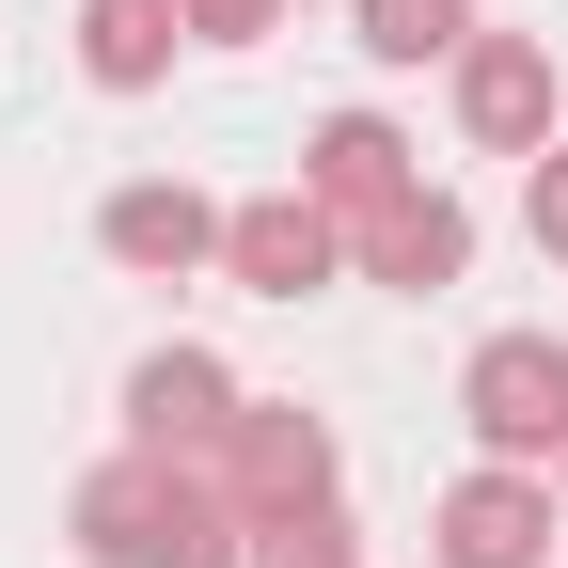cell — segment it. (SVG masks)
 Here are the masks:
<instances>
[{
	"label": "cell",
	"mask_w": 568,
	"mask_h": 568,
	"mask_svg": "<svg viewBox=\"0 0 568 568\" xmlns=\"http://www.w3.org/2000/svg\"><path fill=\"white\" fill-rule=\"evenodd\" d=\"M253 568H364V552H347V506L316 489V506H284V521H253Z\"/></svg>",
	"instance_id": "13"
},
{
	"label": "cell",
	"mask_w": 568,
	"mask_h": 568,
	"mask_svg": "<svg viewBox=\"0 0 568 568\" xmlns=\"http://www.w3.org/2000/svg\"><path fill=\"white\" fill-rule=\"evenodd\" d=\"M174 48H190V0H80V80L95 95L174 80Z\"/></svg>",
	"instance_id": "10"
},
{
	"label": "cell",
	"mask_w": 568,
	"mask_h": 568,
	"mask_svg": "<svg viewBox=\"0 0 568 568\" xmlns=\"http://www.w3.org/2000/svg\"><path fill=\"white\" fill-rule=\"evenodd\" d=\"M395 190H426V174H410V142H395L379 111H332V126H316V205H332V222H379Z\"/></svg>",
	"instance_id": "11"
},
{
	"label": "cell",
	"mask_w": 568,
	"mask_h": 568,
	"mask_svg": "<svg viewBox=\"0 0 568 568\" xmlns=\"http://www.w3.org/2000/svg\"><path fill=\"white\" fill-rule=\"evenodd\" d=\"M63 521H80V552H95V568H253V521L222 506V474L174 458V443L95 458Z\"/></svg>",
	"instance_id": "1"
},
{
	"label": "cell",
	"mask_w": 568,
	"mask_h": 568,
	"mask_svg": "<svg viewBox=\"0 0 568 568\" xmlns=\"http://www.w3.org/2000/svg\"><path fill=\"white\" fill-rule=\"evenodd\" d=\"M347 253H364V284H410V301H443V284L474 268V205H458V190H395L379 222H347Z\"/></svg>",
	"instance_id": "7"
},
{
	"label": "cell",
	"mask_w": 568,
	"mask_h": 568,
	"mask_svg": "<svg viewBox=\"0 0 568 568\" xmlns=\"http://www.w3.org/2000/svg\"><path fill=\"white\" fill-rule=\"evenodd\" d=\"M222 268L253 284V301H316V284L347 268V222H332L316 190H268V205H237V222H222Z\"/></svg>",
	"instance_id": "4"
},
{
	"label": "cell",
	"mask_w": 568,
	"mask_h": 568,
	"mask_svg": "<svg viewBox=\"0 0 568 568\" xmlns=\"http://www.w3.org/2000/svg\"><path fill=\"white\" fill-rule=\"evenodd\" d=\"M237 410H253V395H237L222 364H205V347H159V364L126 379V443H174V458H205Z\"/></svg>",
	"instance_id": "9"
},
{
	"label": "cell",
	"mask_w": 568,
	"mask_h": 568,
	"mask_svg": "<svg viewBox=\"0 0 568 568\" xmlns=\"http://www.w3.org/2000/svg\"><path fill=\"white\" fill-rule=\"evenodd\" d=\"M552 506H568V489L521 474V458L458 474V489H443V568H537V552H552Z\"/></svg>",
	"instance_id": "5"
},
{
	"label": "cell",
	"mask_w": 568,
	"mask_h": 568,
	"mask_svg": "<svg viewBox=\"0 0 568 568\" xmlns=\"http://www.w3.org/2000/svg\"><path fill=\"white\" fill-rule=\"evenodd\" d=\"M268 17H284V0H190V32H222V48H253Z\"/></svg>",
	"instance_id": "15"
},
{
	"label": "cell",
	"mask_w": 568,
	"mask_h": 568,
	"mask_svg": "<svg viewBox=\"0 0 568 568\" xmlns=\"http://www.w3.org/2000/svg\"><path fill=\"white\" fill-rule=\"evenodd\" d=\"M222 222H237V205H205L190 174H126V190L95 205V253H111V268H205Z\"/></svg>",
	"instance_id": "6"
},
{
	"label": "cell",
	"mask_w": 568,
	"mask_h": 568,
	"mask_svg": "<svg viewBox=\"0 0 568 568\" xmlns=\"http://www.w3.org/2000/svg\"><path fill=\"white\" fill-rule=\"evenodd\" d=\"M552 489H568V458H552Z\"/></svg>",
	"instance_id": "16"
},
{
	"label": "cell",
	"mask_w": 568,
	"mask_h": 568,
	"mask_svg": "<svg viewBox=\"0 0 568 568\" xmlns=\"http://www.w3.org/2000/svg\"><path fill=\"white\" fill-rule=\"evenodd\" d=\"M521 222H537V253L568 268V142H537V190H521Z\"/></svg>",
	"instance_id": "14"
},
{
	"label": "cell",
	"mask_w": 568,
	"mask_h": 568,
	"mask_svg": "<svg viewBox=\"0 0 568 568\" xmlns=\"http://www.w3.org/2000/svg\"><path fill=\"white\" fill-rule=\"evenodd\" d=\"M458 410H474V443H489V458L552 474V458H568V347H552V332H489V347H474V379H458Z\"/></svg>",
	"instance_id": "2"
},
{
	"label": "cell",
	"mask_w": 568,
	"mask_h": 568,
	"mask_svg": "<svg viewBox=\"0 0 568 568\" xmlns=\"http://www.w3.org/2000/svg\"><path fill=\"white\" fill-rule=\"evenodd\" d=\"M458 126L474 142H552V48L537 32H474L458 48Z\"/></svg>",
	"instance_id": "8"
},
{
	"label": "cell",
	"mask_w": 568,
	"mask_h": 568,
	"mask_svg": "<svg viewBox=\"0 0 568 568\" xmlns=\"http://www.w3.org/2000/svg\"><path fill=\"white\" fill-rule=\"evenodd\" d=\"M364 48L379 63H458L474 48V0H364Z\"/></svg>",
	"instance_id": "12"
},
{
	"label": "cell",
	"mask_w": 568,
	"mask_h": 568,
	"mask_svg": "<svg viewBox=\"0 0 568 568\" xmlns=\"http://www.w3.org/2000/svg\"><path fill=\"white\" fill-rule=\"evenodd\" d=\"M205 474H222L237 521H284V506H316V489H332V426H316V410H237L222 443H205Z\"/></svg>",
	"instance_id": "3"
}]
</instances>
